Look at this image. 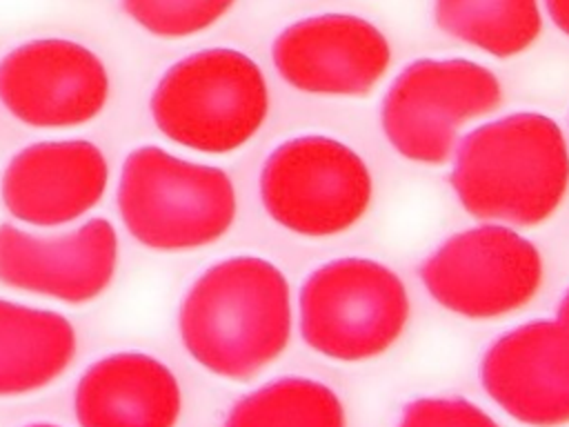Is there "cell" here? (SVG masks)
<instances>
[{
    "label": "cell",
    "mask_w": 569,
    "mask_h": 427,
    "mask_svg": "<svg viewBox=\"0 0 569 427\" xmlns=\"http://www.w3.org/2000/svg\"><path fill=\"white\" fill-rule=\"evenodd\" d=\"M291 287L282 269L251 254L209 265L184 291L178 334L209 374L244 383L276 363L291 340Z\"/></svg>",
    "instance_id": "cell-1"
},
{
    "label": "cell",
    "mask_w": 569,
    "mask_h": 427,
    "mask_svg": "<svg viewBox=\"0 0 569 427\" xmlns=\"http://www.w3.org/2000/svg\"><path fill=\"white\" fill-rule=\"evenodd\" d=\"M449 182L473 218L536 227L567 196L569 142L551 116L513 111L458 140Z\"/></svg>",
    "instance_id": "cell-2"
},
{
    "label": "cell",
    "mask_w": 569,
    "mask_h": 427,
    "mask_svg": "<svg viewBox=\"0 0 569 427\" xmlns=\"http://www.w3.org/2000/svg\"><path fill=\"white\" fill-rule=\"evenodd\" d=\"M116 202L127 234L160 254L213 245L238 216L236 185L222 167L176 156L158 145L127 153Z\"/></svg>",
    "instance_id": "cell-3"
},
{
    "label": "cell",
    "mask_w": 569,
    "mask_h": 427,
    "mask_svg": "<svg viewBox=\"0 0 569 427\" xmlns=\"http://www.w3.org/2000/svg\"><path fill=\"white\" fill-rule=\"evenodd\" d=\"M269 87L260 64L240 49L209 47L164 69L149 98L156 129L198 153L242 149L269 116Z\"/></svg>",
    "instance_id": "cell-4"
},
{
    "label": "cell",
    "mask_w": 569,
    "mask_h": 427,
    "mask_svg": "<svg viewBox=\"0 0 569 427\" xmlns=\"http://www.w3.org/2000/svg\"><path fill=\"white\" fill-rule=\"evenodd\" d=\"M411 300L385 262L342 256L309 271L298 289V327L322 358L365 363L387 354L405 334Z\"/></svg>",
    "instance_id": "cell-5"
},
{
    "label": "cell",
    "mask_w": 569,
    "mask_h": 427,
    "mask_svg": "<svg viewBox=\"0 0 569 427\" xmlns=\"http://www.w3.org/2000/svg\"><path fill=\"white\" fill-rule=\"evenodd\" d=\"M267 216L305 238H329L356 227L373 200L365 158L347 142L302 133L269 151L258 176Z\"/></svg>",
    "instance_id": "cell-6"
},
{
    "label": "cell",
    "mask_w": 569,
    "mask_h": 427,
    "mask_svg": "<svg viewBox=\"0 0 569 427\" xmlns=\"http://www.w3.org/2000/svg\"><path fill=\"white\" fill-rule=\"evenodd\" d=\"M502 87L493 71L467 58H420L389 85L380 129L405 160L445 165L465 122L496 111Z\"/></svg>",
    "instance_id": "cell-7"
},
{
    "label": "cell",
    "mask_w": 569,
    "mask_h": 427,
    "mask_svg": "<svg viewBox=\"0 0 569 427\" xmlns=\"http://www.w3.org/2000/svg\"><path fill=\"white\" fill-rule=\"evenodd\" d=\"M427 294L469 320L522 309L542 287L538 247L502 222H482L445 238L418 267Z\"/></svg>",
    "instance_id": "cell-8"
},
{
    "label": "cell",
    "mask_w": 569,
    "mask_h": 427,
    "mask_svg": "<svg viewBox=\"0 0 569 427\" xmlns=\"http://www.w3.org/2000/svg\"><path fill=\"white\" fill-rule=\"evenodd\" d=\"M111 76L82 42L47 36L13 47L0 60V102L33 129H76L109 105Z\"/></svg>",
    "instance_id": "cell-9"
},
{
    "label": "cell",
    "mask_w": 569,
    "mask_h": 427,
    "mask_svg": "<svg viewBox=\"0 0 569 427\" xmlns=\"http://www.w3.org/2000/svg\"><path fill=\"white\" fill-rule=\"evenodd\" d=\"M118 247L116 227L100 216L58 236L0 222V282L64 305H87L113 282Z\"/></svg>",
    "instance_id": "cell-10"
},
{
    "label": "cell",
    "mask_w": 569,
    "mask_h": 427,
    "mask_svg": "<svg viewBox=\"0 0 569 427\" xmlns=\"http://www.w3.org/2000/svg\"><path fill=\"white\" fill-rule=\"evenodd\" d=\"M278 76L313 96H365L391 64L387 36L351 13H318L287 24L271 44Z\"/></svg>",
    "instance_id": "cell-11"
},
{
    "label": "cell",
    "mask_w": 569,
    "mask_h": 427,
    "mask_svg": "<svg viewBox=\"0 0 569 427\" xmlns=\"http://www.w3.org/2000/svg\"><path fill=\"white\" fill-rule=\"evenodd\" d=\"M109 160L87 138H47L16 151L0 173V202L18 222L53 229L93 211L109 187Z\"/></svg>",
    "instance_id": "cell-12"
},
{
    "label": "cell",
    "mask_w": 569,
    "mask_h": 427,
    "mask_svg": "<svg viewBox=\"0 0 569 427\" xmlns=\"http://www.w3.org/2000/svg\"><path fill=\"white\" fill-rule=\"evenodd\" d=\"M485 394L527 427L569 425V327L533 318L500 334L478 369Z\"/></svg>",
    "instance_id": "cell-13"
},
{
    "label": "cell",
    "mask_w": 569,
    "mask_h": 427,
    "mask_svg": "<svg viewBox=\"0 0 569 427\" xmlns=\"http://www.w3.org/2000/svg\"><path fill=\"white\" fill-rule=\"evenodd\" d=\"M182 387L173 369L147 351H113L78 378L73 414L80 427H178Z\"/></svg>",
    "instance_id": "cell-14"
},
{
    "label": "cell",
    "mask_w": 569,
    "mask_h": 427,
    "mask_svg": "<svg viewBox=\"0 0 569 427\" xmlns=\"http://www.w3.org/2000/svg\"><path fill=\"white\" fill-rule=\"evenodd\" d=\"M78 354V334L60 311L0 298V398L56 383Z\"/></svg>",
    "instance_id": "cell-15"
},
{
    "label": "cell",
    "mask_w": 569,
    "mask_h": 427,
    "mask_svg": "<svg viewBox=\"0 0 569 427\" xmlns=\"http://www.w3.org/2000/svg\"><path fill=\"white\" fill-rule=\"evenodd\" d=\"M222 427H347V411L327 383L282 376L240 396Z\"/></svg>",
    "instance_id": "cell-16"
},
{
    "label": "cell",
    "mask_w": 569,
    "mask_h": 427,
    "mask_svg": "<svg viewBox=\"0 0 569 427\" xmlns=\"http://www.w3.org/2000/svg\"><path fill=\"white\" fill-rule=\"evenodd\" d=\"M438 29L496 58L527 51L542 29L538 0H433Z\"/></svg>",
    "instance_id": "cell-17"
},
{
    "label": "cell",
    "mask_w": 569,
    "mask_h": 427,
    "mask_svg": "<svg viewBox=\"0 0 569 427\" xmlns=\"http://www.w3.org/2000/svg\"><path fill=\"white\" fill-rule=\"evenodd\" d=\"M236 0H122L124 13L156 38L178 40L213 27Z\"/></svg>",
    "instance_id": "cell-18"
},
{
    "label": "cell",
    "mask_w": 569,
    "mask_h": 427,
    "mask_svg": "<svg viewBox=\"0 0 569 427\" xmlns=\"http://www.w3.org/2000/svg\"><path fill=\"white\" fill-rule=\"evenodd\" d=\"M396 427H500V423L467 398L420 396L402 407Z\"/></svg>",
    "instance_id": "cell-19"
},
{
    "label": "cell",
    "mask_w": 569,
    "mask_h": 427,
    "mask_svg": "<svg viewBox=\"0 0 569 427\" xmlns=\"http://www.w3.org/2000/svg\"><path fill=\"white\" fill-rule=\"evenodd\" d=\"M547 13L551 18V22L565 33L569 36V0H545Z\"/></svg>",
    "instance_id": "cell-20"
},
{
    "label": "cell",
    "mask_w": 569,
    "mask_h": 427,
    "mask_svg": "<svg viewBox=\"0 0 569 427\" xmlns=\"http://www.w3.org/2000/svg\"><path fill=\"white\" fill-rule=\"evenodd\" d=\"M556 318L569 327V287L565 289V294L560 296L558 300V307H556Z\"/></svg>",
    "instance_id": "cell-21"
},
{
    "label": "cell",
    "mask_w": 569,
    "mask_h": 427,
    "mask_svg": "<svg viewBox=\"0 0 569 427\" xmlns=\"http://www.w3.org/2000/svg\"><path fill=\"white\" fill-rule=\"evenodd\" d=\"M22 427H62V425H56V423H29V425H22Z\"/></svg>",
    "instance_id": "cell-22"
}]
</instances>
